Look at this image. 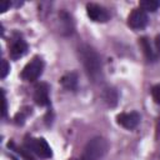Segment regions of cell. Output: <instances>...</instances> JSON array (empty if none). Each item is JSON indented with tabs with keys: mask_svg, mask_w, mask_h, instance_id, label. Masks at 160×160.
Listing matches in <instances>:
<instances>
[{
	"mask_svg": "<svg viewBox=\"0 0 160 160\" xmlns=\"http://www.w3.org/2000/svg\"><path fill=\"white\" fill-rule=\"evenodd\" d=\"M79 58L88 76L92 81L101 79V60L99 54L89 45H81L79 48Z\"/></svg>",
	"mask_w": 160,
	"mask_h": 160,
	"instance_id": "1",
	"label": "cell"
},
{
	"mask_svg": "<svg viewBox=\"0 0 160 160\" xmlns=\"http://www.w3.org/2000/svg\"><path fill=\"white\" fill-rule=\"evenodd\" d=\"M106 150H108V141L100 136L94 138L89 140L79 160H100L105 155Z\"/></svg>",
	"mask_w": 160,
	"mask_h": 160,
	"instance_id": "2",
	"label": "cell"
},
{
	"mask_svg": "<svg viewBox=\"0 0 160 160\" xmlns=\"http://www.w3.org/2000/svg\"><path fill=\"white\" fill-rule=\"evenodd\" d=\"M24 148L29 152H34L40 158L49 159L52 155L51 148L48 144V141L42 138H26L24 141Z\"/></svg>",
	"mask_w": 160,
	"mask_h": 160,
	"instance_id": "3",
	"label": "cell"
},
{
	"mask_svg": "<svg viewBox=\"0 0 160 160\" xmlns=\"http://www.w3.org/2000/svg\"><path fill=\"white\" fill-rule=\"evenodd\" d=\"M42 70H44V61L41 60V58L35 56L24 66L20 76L25 81H35L42 74Z\"/></svg>",
	"mask_w": 160,
	"mask_h": 160,
	"instance_id": "4",
	"label": "cell"
},
{
	"mask_svg": "<svg viewBox=\"0 0 160 160\" xmlns=\"http://www.w3.org/2000/svg\"><path fill=\"white\" fill-rule=\"evenodd\" d=\"M140 46L142 48V51L149 61H156L160 56V36H156L155 42L152 44L149 38L144 36L139 41Z\"/></svg>",
	"mask_w": 160,
	"mask_h": 160,
	"instance_id": "5",
	"label": "cell"
},
{
	"mask_svg": "<svg viewBox=\"0 0 160 160\" xmlns=\"http://www.w3.org/2000/svg\"><path fill=\"white\" fill-rule=\"evenodd\" d=\"M146 24H148V15H146V11H144L141 8H136L130 12L128 18V25L131 29L140 30V29H144Z\"/></svg>",
	"mask_w": 160,
	"mask_h": 160,
	"instance_id": "6",
	"label": "cell"
},
{
	"mask_svg": "<svg viewBox=\"0 0 160 160\" xmlns=\"http://www.w3.org/2000/svg\"><path fill=\"white\" fill-rule=\"evenodd\" d=\"M116 121L119 125H121L122 128L131 130L134 128H136L140 122V115L136 111H131V112H121L116 116Z\"/></svg>",
	"mask_w": 160,
	"mask_h": 160,
	"instance_id": "7",
	"label": "cell"
},
{
	"mask_svg": "<svg viewBox=\"0 0 160 160\" xmlns=\"http://www.w3.org/2000/svg\"><path fill=\"white\" fill-rule=\"evenodd\" d=\"M26 50H28V44H26V41L22 38L15 36L11 40L10 48H9V54H10V58L12 60H16V59L24 56Z\"/></svg>",
	"mask_w": 160,
	"mask_h": 160,
	"instance_id": "8",
	"label": "cell"
},
{
	"mask_svg": "<svg viewBox=\"0 0 160 160\" xmlns=\"http://www.w3.org/2000/svg\"><path fill=\"white\" fill-rule=\"evenodd\" d=\"M86 14L92 21H96V22H105L109 19L108 11L98 4H88L86 5Z\"/></svg>",
	"mask_w": 160,
	"mask_h": 160,
	"instance_id": "9",
	"label": "cell"
},
{
	"mask_svg": "<svg viewBox=\"0 0 160 160\" xmlns=\"http://www.w3.org/2000/svg\"><path fill=\"white\" fill-rule=\"evenodd\" d=\"M34 100L39 106H46L50 104L49 100V86L45 82H40L34 89Z\"/></svg>",
	"mask_w": 160,
	"mask_h": 160,
	"instance_id": "10",
	"label": "cell"
},
{
	"mask_svg": "<svg viewBox=\"0 0 160 160\" xmlns=\"http://www.w3.org/2000/svg\"><path fill=\"white\" fill-rule=\"evenodd\" d=\"M60 82L66 90H75L78 86V74L68 72L60 79Z\"/></svg>",
	"mask_w": 160,
	"mask_h": 160,
	"instance_id": "11",
	"label": "cell"
},
{
	"mask_svg": "<svg viewBox=\"0 0 160 160\" xmlns=\"http://www.w3.org/2000/svg\"><path fill=\"white\" fill-rule=\"evenodd\" d=\"M102 99L109 106H115L118 104V92L112 88H106L102 91Z\"/></svg>",
	"mask_w": 160,
	"mask_h": 160,
	"instance_id": "12",
	"label": "cell"
},
{
	"mask_svg": "<svg viewBox=\"0 0 160 160\" xmlns=\"http://www.w3.org/2000/svg\"><path fill=\"white\" fill-rule=\"evenodd\" d=\"M140 8L144 11L154 12L160 8V1H158V0H144V1L140 2Z\"/></svg>",
	"mask_w": 160,
	"mask_h": 160,
	"instance_id": "13",
	"label": "cell"
},
{
	"mask_svg": "<svg viewBox=\"0 0 160 160\" xmlns=\"http://www.w3.org/2000/svg\"><path fill=\"white\" fill-rule=\"evenodd\" d=\"M151 96H152V100L160 105V84H156L151 88Z\"/></svg>",
	"mask_w": 160,
	"mask_h": 160,
	"instance_id": "14",
	"label": "cell"
},
{
	"mask_svg": "<svg viewBox=\"0 0 160 160\" xmlns=\"http://www.w3.org/2000/svg\"><path fill=\"white\" fill-rule=\"evenodd\" d=\"M9 71H10V66H9L8 61L2 59L1 60V68H0V76H1V79H4L8 75Z\"/></svg>",
	"mask_w": 160,
	"mask_h": 160,
	"instance_id": "15",
	"label": "cell"
},
{
	"mask_svg": "<svg viewBox=\"0 0 160 160\" xmlns=\"http://www.w3.org/2000/svg\"><path fill=\"white\" fill-rule=\"evenodd\" d=\"M9 6H10V2H9V1H1V2H0V10H1V11L8 10Z\"/></svg>",
	"mask_w": 160,
	"mask_h": 160,
	"instance_id": "16",
	"label": "cell"
},
{
	"mask_svg": "<svg viewBox=\"0 0 160 160\" xmlns=\"http://www.w3.org/2000/svg\"><path fill=\"white\" fill-rule=\"evenodd\" d=\"M6 114V99H5V94L2 91V116H5Z\"/></svg>",
	"mask_w": 160,
	"mask_h": 160,
	"instance_id": "17",
	"label": "cell"
},
{
	"mask_svg": "<svg viewBox=\"0 0 160 160\" xmlns=\"http://www.w3.org/2000/svg\"><path fill=\"white\" fill-rule=\"evenodd\" d=\"M78 160H79V159H78Z\"/></svg>",
	"mask_w": 160,
	"mask_h": 160,
	"instance_id": "18",
	"label": "cell"
}]
</instances>
